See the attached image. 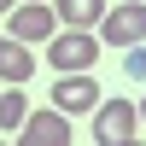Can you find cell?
Instances as JSON below:
<instances>
[{
  "label": "cell",
  "instance_id": "obj_9",
  "mask_svg": "<svg viewBox=\"0 0 146 146\" xmlns=\"http://www.w3.org/2000/svg\"><path fill=\"white\" fill-rule=\"evenodd\" d=\"M23 117H29V100H23V82H12V88L0 94V135H18Z\"/></svg>",
  "mask_w": 146,
  "mask_h": 146
},
{
  "label": "cell",
  "instance_id": "obj_11",
  "mask_svg": "<svg viewBox=\"0 0 146 146\" xmlns=\"http://www.w3.org/2000/svg\"><path fill=\"white\" fill-rule=\"evenodd\" d=\"M12 6H18V0H0V18H6V12H12Z\"/></svg>",
  "mask_w": 146,
  "mask_h": 146
},
{
  "label": "cell",
  "instance_id": "obj_7",
  "mask_svg": "<svg viewBox=\"0 0 146 146\" xmlns=\"http://www.w3.org/2000/svg\"><path fill=\"white\" fill-rule=\"evenodd\" d=\"M29 76H35L29 41H18V35H0V82H29Z\"/></svg>",
  "mask_w": 146,
  "mask_h": 146
},
{
  "label": "cell",
  "instance_id": "obj_2",
  "mask_svg": "<svg viewBox=\"0 0 146 146\" xmlns=\"http://www.w3.org/2000/svg\"><path fill=\"white\" fill-rule=\"evenodd\" d=\"M76 140V129H70V111H47V105H29V117H23L18 129V146H70Z\"/></svg>",
  "mask_w": 146,
  "mask_h": 146
},
{
  "label": "cell",
  "instance_id": "obj_5",
  "mask_svg": "<svg viewBox=\"0 0 146 146\" xmlns=\"http://www.w3.org/2000/svg\"><path fill=\"white\" fill-rule=\"evenodd\" d=\"M53 105H58V111H70V117L94 111V105H100V82H94L88 70H58V82H53Z\"/></svg>",
  "mask_w": 146,
  "mask_h": 146
},
{
  "label": "cell",
  "instance_id": "obj_12",
  "mask_svg": "<svg viewBox=\"0 0 146 146\" xmlns=\"http://www.w3.org/2000/svg\"><path fill=\"white\" fill-rule=\"evenodd\" d=\"M140 123H146V100H140Z\"/></svg>",
  "mask_w": 146,
  "mask_h": 146
},
{
  "label": "cell",
  "instance_id": "obj_10",
  "mask_svg": "<svg viewBox=\"0 0 146 146\" xmlns=\"http://www.w3.org/2000/svg\"><path fill=\"white\" fill-rule=\"evenodd\" d=\"M123 70H129V76H135V82H146V41H135V47H123Z\"/></svg>",
  "mask_w": 146,
  "mask_h": 146
},
{
  "label": "cell",
  "instance_id": "obj_4",
  "mask_svg": "<svg viewBox=\"0 0 146 146\" xmlns=\"http://www.w3.org/2000/svg\"><path fill=\"white\" fill-rule=\"evenodd\" d=\"M100 41H105V47H135V41H146V0L105 6V18H100Z\"/></svg>",
  "mask_w": 146,
  "mask_h": 146
},
{
  "label": "cell",
  "instance_id": "obj_3",
  "mask_svg": "<svg viewBox=\"0 0 146 146\" xmlns=\"http://www.w3.org/2000/svg\"><path fill=\"white\" fill-rule=\"evenodd\" d=\"M135 129H140V105H129V100H100V105H94V140L129 146Z\"/></svg>",
  "mask_w": 146,
  "mask_h": 146
},
{
  "label": "cell",
  "instance_id": "obj_8",
  "mask_svg": "<svg viewBox=\"0 0 146 146\" xmlns=\"http://www.w3.org/2000/svg\"><path fill=\"white\" fill-rule=\"evenodd\" d=\"M53 12H58L64 29H94L105 18V0H53Z\"/></svg>",
  "mask_w": 146,
  "mask_h": 146
},
{
  "label": "cell",
  "instance_id": "obj_1",
  "mask_svg": "<svg viewBox=\"0 0 146 146\" xmlns=\"http://www.w3.org/2000/svg\"><path fill=\"white\" fill-rule=\"evenodd\" d=\"M94 58H100L94 29H53L47 35V64L53 70H94Z\"/></svg>",
  "mask_w": 146,
  "mask_h": 146
},
{
  "label": "cell",
  "instance_id": "obj_6",
  "mask_svg": "<svg viewBox=\"0 0 146 146\" xmlns=\"http://www.w3.org/2000/svg\"><path fill=\"white\" fill-rule=\"evenodd\" d=\"M53 29H58V12H47V0H29V6L6 12V35H18V41H47Z\"/></svg>",
  "mask_w": 146,
  "mask_h": 146
}]
</instances>
